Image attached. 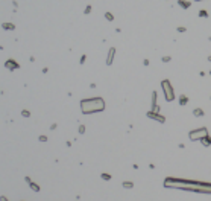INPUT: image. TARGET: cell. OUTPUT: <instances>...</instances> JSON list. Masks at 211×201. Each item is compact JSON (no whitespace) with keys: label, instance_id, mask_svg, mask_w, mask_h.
<instances>
[{"label":"cell","instance_id":"e0dca14e","mask_svg":"<svg viewBox=\"0 0 211 201\" xmlns=\"http://www.w3.org/2000/svg\"><path fill=\"white\" fill-rule=\"evenodd\" d=\"M22 116H23V117H29L30 113L28 111V110H23V111H22Z\"/></svg>","mask_w":211,"mask_h":201},{"label":"cell","instance_id":"44dd1931","mask_svg":"<svg viewBox=\"0 0 211 201\" xmlns=\"http://www.w3.org/2000/svg\"><path fill=\"white\" fill-rule=\"evenodd\" d=\"M46 140H47L46 136H40V142H46Z\"/></svg>","mask_w":211,"mask_h":201},{"label":"cell","instance_id":"8992f818","mask_svg":"<svg viewBox=\"0 0 211 201\" xmlns=\"http://www.w3.org/2000/svg\"><path fill=\"white\" fill-rule=\"evenodd\" d=\"M5 67H6L8 70H17L20 66H18V62H17V61H14V60H8L6 62H5Z\"/></svg>","mask_w":211,"mask_h":201},{"label":"cell","instance_id":"9c48e42d","mask_svg":"<svg viewBox=\"0 0 211 201\" xmlns=\"http://www.w3.org/2000/svg\"><path fill=\"white\" fill-rule=\"evenodd\" d=\"M199 142H200V143H202V145H204L205 148H208V146H211V137H210V134H208V136H205L204 139H200Z\"/></svg>","mask_w":211,"mask_h":201},{"label":"cell","instance_id":"4316f807","mask_svg":"<svg viewBox=\"0 0 211 201\" xmlns=\"http://www.w3.org/2000/svg\"><path fill=\"white\" fill-rule=\"evenodd\" d=\"M210 75H211V70H210Z\"/></svg>","mask_w":211,"mask_h":201},{"label":"cell","instance_id":"6da1fadb","mask_svg":"<svg viewBox=\"0 0 211 201\" xmlns=\"http://www.w3.org/2000/svg\"><path fill=\"white\" fill-rule=\"evenodd\" d=\"M162 184L167 189H181V190H188V192H194V194L211 195V183H208V181L167 177V178H164V183Z\"/></svg>","mask_w":211,"mask_h":201},{"label":"cell","instance_id":"3957f363","mask_svg":"<svg viewBox=\"0 0 211 201\" xmlns=\"http://www.w3.org/2000/svg\"><path fill=\"white\" fill-rule=\"evenodd\" d=\"M161 90L162 93H164V98L167 102H172V100H175V90H173V86L172 82L169 81V79H162L161 81Z\"/></svg>","mask_w":211,"mask_h":201},{"label":"cell","instance_id":"ffe728a7","mask_svg":"<svg viewBox=\"0 0 211 201\" xmlns=\"http://www.w3.org/2000/svg\"><path fill=\"white\" fill-rule=\"evenodd\" d=\"M84 131H85V126H84V125H81V126H79V133H81V134H84Z\"/></svg>","mask_w":211,"mask_h":201},{"label":"cell","instance_id":"83f0119b","mask_svg":"<svg viewBox=\"0 0 211 201\" xmlns=\"http://www.w3.org/2000/svg\"><path fill=\"white\" fill-rule=\"evenodd\" d=\"M210 99H211V96H210Z\"/></svg>","mask_w":211,"mask_h":201},{"label":"cell","instance_id":"603a6c76","mask_svg":"<svg viewBox=\"0 0 211 201\" xmlns=\"http://www.w3.org/2000/svg\"><path fill=\"white\" fill-rule=\"evenodd\" d=\"M90 11H91V6H87L85 8V14H90Z\"/></svg>","mask_w":211,"mask_h":201},{"label":"cell","instance_id":"8fae6325","mask_svg":"<svg viewBox=\"0 0 211 201\" xmlns=\"http://www.w3.org/2000/svg\"><path fill=\"white\" fill-rule=\"evenodd\" d=\"M188 104V98L185 96V94H181V96H179V105H187Z\"/></svg>","mask_w":211,"mask_h":201},{"label":"cell","instance_id":"484cf974","mask_svg":"<svg viewBox=\"0 0 211 201\" xmlns=\"http://www.w3.org/2000/svg\"><path fill=\"white\" fill-rule=\"evenodd\" d=\"M196 2H204V0H196Z\"/></svg>","mask_w":211,"mask_h":201},{"label":"cell","instance_id":"2e32d148","mask_svg":"<svg viewBox=\"0 0 211 201\" xmlns=\"http://www.w3.org/2000/svg\"><path fill=\"white\" fill-rule=\"evenodd\" d=\"M199 17H208V12L207 11H205V9H202V11H199Z\"/></svg>","mask_w":211,"mask_h":201},{"label":"cell","instance_id":"5bb4252c","mask_svg":"<svg viewBox=\"0 0 211 201\" xmlns=\"http://www.w3.org/2000/svg\"><path fill=\"white\" fill-rule=\"evenodd\" d=\"M15 28L14 24H11V23H3V29H6V31H12Z\"/></svg>","mask_w":211,"mask_h":201},{"label":"cell","instance_id":"ba28073f","mask_svg":"<svg viewBox=\"0 0 211 201\" xmlns=\"http://www.w3.org/2000/svg\"><path fill=\"white\" fill-rule=\"evenodd\" d=\"M114 55H115V49L114 47H111L108 52V56H107V66H111L113 61H114Z\"/></svg>","mask_w":211,"mask_h":201},{"label":"cell","instance_id":"5b68a950","mask_svg":"<svg viewBox=\"0 0 211 201\" xmlns=\"http://www.w3.org/2000/svg\"><path fill=\"white\" fill-rule=\"evenodd\" d=\"M146 116H147L149 119H152V120H156V122H160V124H164V122H166V116L160 114L158 111H152V110H150V111L146 113Z\"/></svg>","mask_w":211,"mask_h":201},{"label":"cell","instance_id":"ac0fdd59","mask_svg":"<svg viewBox=\"0 0 211 201\" xmlns=\"http://www.w3.org/2000/svg\"><path fill=\"white\" fill-rule=\"evenodd\" d=\"M102 178L103 180H111V175H109V174H102Z\"/></svg>","mask_w":211,"mask_h":201},{"label":"cell","instance_id":"52a82bcc","mask_svg":"<svg viewBox=\"0 0 211 201\" xmlns=\"http://www.w3.org/2000/svg\"><path fill=\"white\" fill-rule=\"evenodd\" d=\"M24 180H26V183L29 184V187L32 189L34 192H40V186H38V184H36V183H34L32 180H30V177H26Z\"/></svg>","mask_w":211,"mask_h":201},{"label":"cell","instance_id":"277c9868","mask_svg":"<svg viewBox=\"0 0 211 201\" xmlns=\"http://www.w3.org/2000/svg\"><path fill=\"white\" fill-rule=\"evenodd\" d=\"M208 128L207 126H200V128L198 130H191L188 133V137H190V140L191 142H196V140H200V139H204L205 136H208Z\"/></svg>","mask_w":211,"mask_h":201},{"label":"cell","instance_id":"4fadbf2b","mask_svg":"<svg viewBox=\"0 0 211 201\" xmlns=\"http://www.w3.org/2000/svg\"><path fill=\"white\" fill-rule=\"evenodd\" d=\"M122 184H123L125 189H132V187H134V183H132V181H123Z\"/></svg>","mask_w":211,"mask_h":201},{"label":"cell","instance_id":"cb8c5ba5","mask_svg":"<svg viewBox=\"0 0 211 201\" xmlns=\"http://www.w3.org/2000/svg\"><path fill=\"white\" fill-rule=\"evenodd\" d=\"M0 201H8V198L3 197V195H0Z\"/></svg>","mask_w":211,"mask_h":201},{"label":"cell","instance_id":"d4e9b609","mask_svg":"<svg viewBox=\"0 0 211 201\" xmlns=\"http://www.w3.org/2000/svg\"><path fill=\"white\" fill-rule=\"evenodd\" d=\"M208 61H210V62H211V55H210V56H208Z\"/></svg>","mask_w":211,"mask_h":201},{"label":"cell","instance_id":"9a60e30c","mask_svg":"<svg viewBox=\"0 0 211 201\" xmlns=\"http://www.w3.org/2000/svg\"><path fill=\"white\" fill-rule=\"evenodd\" d=\"M105 18L109 20V22H113V20H114V15H113L111 12H107V14H105Z\"/></svg>","mask_w":211,"mask_h":201},{"label":"cell","instance_id":"d6986e66","mask_svg":"<svg viewBox=\"0 0 211 201\" xmlns=\"http://www.w3.org/2000/svg\"><path fill=\"white\" fill-rule=\"evenodd\" d=\"M161 61H162V62H169V61H170V56H162Z\"/></svg>","mask_w":211,"mask_h":201},{"label":"cell","instance_id":"7c38bea8","mask_svg":"<svg viewBox=\"0 0 211 201\" xmlns=\"http://www.w3.org/2000/svg\"><path fill=\"white\" fill-rule=\"evenodd\" d=\"M205 113H204V110L202 108H194L193 110V116H196V117H202Z\"/></svg>","mask_w":211,"mask_h":201},{"label":"cell","instance_id":"7a4b0ae2","mask_svg":"<svg viewBox=\"0 0 211 201\" xmlns=\"http://www.w3.org/2000/svg\"><path fill=\"white\" fill-rule=\"evenodd\" d=\"M81 110L84 114H93V113H100L105 110V100L102 98H88L81 100Z\"/></svg>","mask_w":211,"mask_h":201},{"label":"cell","instance_id":"7402d4cb","mask_svg":"<svg viewBox=\"0 0 211 201\" xmlns=\"http://www.w3.org/2000/svg\"><path fill=\"white\" fill-rule=\"evenodd\" d=\"M185 31H187V29L182 28V26H181V28H178V32H185Z\"/></svg>","mask_w":211,"mask_h":201},{"label":"cell","instance_id":"30bf717a","mask_svg":"<svg viewBox=\"0 0 211 201\" xmlns=\"http://www.w3.org/2000/svg\"><path fill=\"white\" fill-rule=\"evenodd\" d=\"M178 5L181 8H184V9H188L190 6H191V3H190V2H184V0H178Z\"/></svg>","mask_w":211,"mask_h":201}]
</instances>
